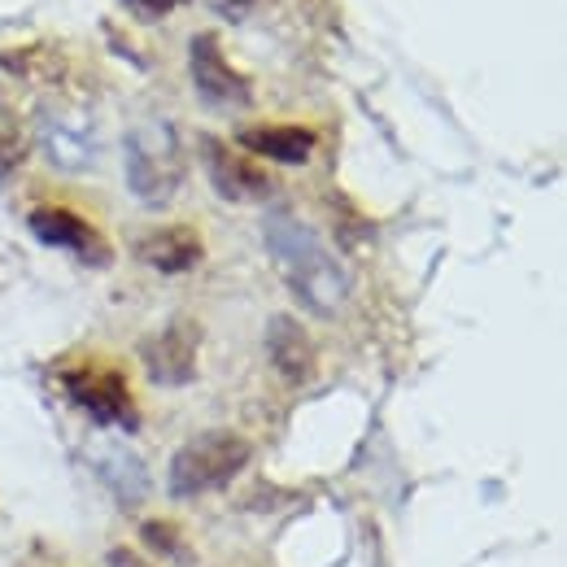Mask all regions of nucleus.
Segmentation results:
<instances>
[{
    "instance_id": "nucleus-3",
    "label": "nucleus",
    "mask_w": 567,
    "mask_h": 567,
    "mask_svg": "<svg viewBox=\"0 0 567 567\" xmlns=\"http://www.w3.org/2000/svg\"><path fill=\"white\" fill-rule=\"evenodd\" d=\"M184 171H188L184 144H179L171 123L153 118L127 136V188L144 206H166L179 193Z\"/></svg>"
},
{
    "instance_id": "nucleus-4",
    "label": "nucleus",
    "mask_w": 567,
    "mask_h": 567,
    "mask_svg": "<svg viewBox=\"0 0 567 567\" xmlns=\"http://www.w3.org/2000/svg\"><path fill=\"white\" fill-rule=\"evenodd\" d=\"M66 389L71 398L96 420V424H136V411H132V389L123 380V371H110V367H83L66 375Z\"/></svg>"
},
{
    "instance_id": "nucleus-6",
    "label": "nucleus",
    "mask_w": 567,
    "mask_h": 567,
    "mask_svg": "<svg viewBox=\"0 0 567 567\" xmlns=\"http://www.w3.org/2000/svg\"><path fill=\"white\" fill-rule=\"evenodd\" d=\"M206 175H210L214 193L223 197V202H267L271 197V175L267 171H258L249 157H240V153H231L227 144L218 141H206Z\"/></svg>"
},
{
    "instance_id": "nucleus-13",
    "label": "nucleus",
    "mask_w": 567,
    "mask_h": 567,
    "mask_svg": "<svg viewBox=\"0 0 567 567\" xmlns=\"http://www.w3.org/2000/svg\"><path fill=\"white\" fill-rule=\"evenodd\" d=\"M18 162H22V144H18V136H13V132H0V179H4Z\"/></svg>"
},
{
    "instance_id": "nucleus-8",
    "label": "nucleus",
    "mask_w": 567,
    "mask_h": 567,
    "mask_svg": "<svg viewBox=\"0 0 567 567\" xmlns=\"http://www.w3.org/2000/svg\"><path fill=\"white\" fill-rule=\"evenodd\" d=\"M31 231H35L44 245L71 249V254L87 258V262H105V258H110L105 245H101V236H96V227L83 223L74 210H62V206H40V210H31Z\"/></svg>"
},
{
    "instance_id": "nucleus-7",
    "label": "nucleus",
    "mask_w": 567,
    "mask_h": 567,
    "mask_svg": "<svg viewBox=\"0 0 567 567\" xmlns=\"http://www.w3.org/2000/svg\"><path fill=\"white\" fill-rule=\"evenodd\" d=\"M144 367L153 375V384H188L197 375V328L193 323H171L166 332L144 341Z\"/></svg>"
},
{
    "instance_id": "nucleus-9",
    "label": "nucleus",
    "mask_w": 567,
    "mask_h": 567,
    "mask_svg": "<svg viewBox=\"0 0 567 567\" xmlns=\"http://www.w3.org/2000/svg\"><path fill=\"white\" fill-rule=\"evenodd\" d=\"M136 254H141L144 267H153L162 276H184L202 262V236H197V227H184V223L157 227V231L144 236Z\"/></svg>"
},
{
    "instance_id": "nucleus-2",
    "label": "nucleus",
    "mask_w": 567,
    "mask_h": 567,
    "mask_svg": "<svg viewBox=\"0 0 567 567\" xmlns=\"http://www.w3.org/2000/svg\"><path fill=\"white\" fill-rule=\"evenodd\" d=\"M249 458H254V445L240 432H227V427L202 432L171 458L166 489L175 497H202L210 489H223L231 476L249 467Z\"/></svg>"
},
{
    "instance_id": "nucleus-12",
    "label": "nucleus",
    "mask_w": 567,
    "mask_h": 567,
    "mask_svg": "<svg viewBox=\"0 0 567 567\" xmlns=\"http://www.w3.org/2000/svg\"><path fill=\"white\" fill-rule=\"evenodd\" d=\"M144 542H153V550H166L175 559H188L184 555V542H179V533L171 524H144Z\"/></svg>"
},
{
    "instance_id": "nucleus-10",
    "label": "nucleus",
    "mask_w": 567,
    "mask_h": 567,
    "mask_svg": "<svg viewBox=\"0 0 567 567\" xmlns=\"http://www.w3.org/2000/svg\"><path fill=\"white\" fill-rule=\"evenodd\" d=\"M267 354L276 362V371H280L284 380H292V384L310 380V371H315V346L306 341V332L288 315L271 319V328H267Z\"/></svg>"
},
{
    "instance_id": "nucleus-1",
    "label": "nucleus",
    "mask_w": 567,
    "mask_h": 567,
    "mask_svg": "<svg viewBox=\"0 0 567 567\" xmlns=\"http://www.w3.org/2000/svg\"><path fill=\"white\" fill-rule=\"evenodd\" d=\"M262 240H267V254H271V262H276V271L284 276V284L292 288V297L310 315L332 319L350 301V271L319 240L315 227H306L301 218H292L288 210H276L267 214Z\"/></svg>"
},
{
    "instance_id": "nucleus-11",
    "label": "nucleus",
    "mask_w": 567,
    "mask_h": 567,
    "mask_svg": "<svg viewBox=\"0 0 567 567\" xmlns=\"http://www.w3.org/2000/svg\"><path fill=\"white\" fill-rule=\"evenodd\" d=\"M240 144L258 157H271V162H284V166H301L310 153H315V132L306 127H254L245 132Z\"/></svg>"
},
{
    "instance_id": "nucleus-5",
    "label": "nucleus",
    "mask_w": 567,
    "mask_h": 567,
    "mask_svg": "<svg viewBox=\"0 0 567 567\" xmlns=\"http://www.w3.org/2000/svg\"><path fill=\"white\" fill-rule=\"evenodd\" d=\"M188 71H193L197 92H202L210 105H218V110H240V105L254 101L249 79L227 66V58H223V49H218L214 35H197V40H193V49H188Z\"/></svg>"
},
{
    "instance_id": "nucleus-14",
    "label": "nucleus",
    "mask_w": 567,
    "mask_h": 567,
    "mask_svg": "<svg viewBox=\"0 0 567 567\" xmlns=\"http://www.w3.org/2000/svg\"><path fill=\"white\" fill-rule=\"evenodd\" d=\"M105 564L110 567H148L141 555H136V550H127V546H114V550L105 555Z\"/></svg>"
}]
</instances>
